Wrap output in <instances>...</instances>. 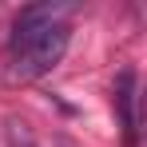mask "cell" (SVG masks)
I'll return each mask as SVG.
<instances>
[{
	"label": "cell",
	"mask_w": 147,
	"mask_h": 147,
	"mask_svg": "<svg viewBox=\"0 0 147 147\" xmlns=\"http://www.w3.org/2000/svg\"><path fill=\"white\" fill-rule=\"evenodd\" d=\"M60 4L24 8L12 28V80H40L52 72L72 44V28L60 20Z\"/></svg>",
	"instance_id": "obj_1"
},
{
	"label": "cell",
	"mask_w": 147,
	"mask_h": 147,
	"mask_svg": "<svg viewBox=\"0 0 147 147\" xmlns=\"http://www.w3.org/2000/svg\"><path fill=\"white\" fill-rule=\"evenodd\" d=\"M111 96H115V111H119L127 147H135V135H139V72L123 68L115 76V84H111Z\"/></svg>",
	"instance_id": "obj_2"
},
{
	"label": "cell",
	"mask_w": 147,
	"mask_h": 147,
	"mask_svg": "<svg viewBox=\"0 0 147 147\" xmlns=\"http://www.w3.org/2000/svg\"><path fill=\"white\" fill-rule=\"evenodd\" d=\"M8 139H12V147H36V143H32V135L24 131V123H16V119L8 123Z\"/></svg>",
	"instance_id": "obj_3"
}]
</instances>
